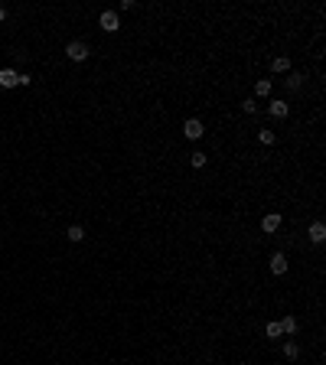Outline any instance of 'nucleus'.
<instances>
[{
	"mask_svg": "<svg viewBox=\"0 0 326 365\" xmlns=\"http://www.w3.org/2000/svg\"><path fill=\"white\" fill-rule=\"evenodd\" d=\"M241 111H245V114H254V111H258L254 98H245V101H241Z\"/></svg>",
	"mask_w": 326,
	"mask_h": 365,
	"instance_id": "f3484780",
	"label": "nucleus"
},
{
	"mask_svg": "<svg viewBox=\"0 0 326 365\" xmlns=\"http://www.w3.org/2000/svg\"><path fill=\"white\" fill-rule=\"evenodd\" d=\"M323 238H326V225H323V222H313V225H310V241L320 245Z\"/></svg>",
	"mask_w": 326,
	"mask_h": 365,
	"instance_id": "39448f33",
	"label": "nucleus"
},
{
	"mask_svg": "<svg viewBox=\"0 0 326 365\" xmlns=\"http://www.w3.org/2000/svg\"><path fill=\"white\" fill-rule=\"evenodd\" d=\"M183 134H186L189 140H199V137H202V121H199V118H189V121L183 124Z\"/></svg>",
	"mask_w": 326,
	"mask_h": 365,
	"instance_id": "7ed1b4c3",
	"label": "nucleus"
},
{
	"mask_svg": "<svg viewBox=\"0 0 326 365\" xmlns=\"http://www.w3.org/2000/svg\"><path fill=\"white\" fill-rule=\"evenodd\" d=\"M254 91H258L261 98H268V95H271V82H268V78H261L258 85H254Z\"/></svg>",
	"mask_w": 326,
	"mask_h": 365,
	"instance_id": "9b49d317",
	"label": "nucleus"
},
{
	"mask_svg": "<svg viewBox=\"0 0 326 365\" xmlns=\"http://www.w3.org/2000/svg\"><path fill=\"white\" fill-rule=\"evenodd\" d=\"M264 333H268V339H277V336H281V323H268Z\"/></svg>",
	"mask_w": 326,
	"mask_h": 365,
	"instance_id": "dca6fc26",
	"label": "nucleus"
},
{
	"mask_svg": "<svg viewBox=\"0 0 326 365\" xmlns=\"http://www.w3.org/2000/svg\"><path fill=\"white\" fill-rule=\"evenodd\" d=\"M0 85L3 88H17L20 85V72H17V69H3V72H0Z\"/></svg>",
	"mask_w": 326,
	"mask_h": 365,
	"instance_id": "20e7f679",
	"label": "nucleus"
},
{
	"mask_svg": "<svg viewBox=\"0 0 326 365\" xmlns=\"http://www.w3.org/2000/svg\"><path fill=\"white\" fill-rule=\"evenodd\" d=\"M258 140H261V144H268V147H271V144H274V140H277V137H274V130H261V134H258Z\"/></svg>",
	"mask_w": 326,
	"mask_h": 365,
	"instance_id": "a211bd4d",
	"label": "nucleus"
},
{
	"mask_svg": "<svg viewBox=\"0 0 326 365\" xmlns=\"http://www.w3.org/2000/svg\"><path fill=\"white\" fill-rule=\"evenodd\" d=\"M189 163H193L196 170H202V166H206V157H202V150H196L193 157H189Z\"/></svg>",
	"mask_w": 326,
	"mask_h": 365,
	"instance_id": "4468645a",
	"label": "nucleus"
},
{
	"mask_svg": "<svg viewBox=\"0 0 326 365\" xmlns=\"http://www.w3.org/2000/svg\"><path fill=\"white\" fill-rule=\"evenodd\" d=\"M271 69L277 72V75H284V72H290V59H287V55H277V59L271 62Z\"/></svg>",
	"mask_w": 326,
	"mask_h": 365,
	"instance_id": "6e6552de",
	"label": "nucleus"
},
{
	"mask_svg": "<svg viewBox=\"0 0 326 365\" xmlns=\"http://www.w3.org/2000/svg\"><path fill=\"white\" fill-rule=\"evenodd\" d=\"M300 85H304V75H290L287 78V88H290V91H300Z\"/></svg>",
	"mask_w": 326,
	"mask_h": 365,
	"instance_id": "2eb2a0df",
	"label": "nucleus"
},
{
	"mask_svg": "<svg viewBox=\"0 0 326 365\" xmlns=\"http://www.w3.org/2000/svg\"><path fill=\"white\" fill-rule=\"evenodd\" d=\"M98 26H101L105 33H118L121 30V17L114 10H105L101 17H98Z\"/></svg>",
	"mask_w": 326,
	"mask_h": 365,
	"instance_id": "f257e3e1",
	"label": "nucleus"
},
{
	"mask_svg": "<svg viewBox=\"0 0 326 365\" xmlns=\"http://www.w3.org/2000/svg\"><path fill=\"white\" fill-rule=\"evenodd\" d=\"M65 55H69L72 62H85V59H88V46L82 43V39H75V43L65 46Z\"/></svg>",
	"mask_w": 326,
	"mask_h": 365,
	"instance_id": "f03ea898",
	"label": "nucleus"
},
{
	"mask_svg": "<svg viewBox=\"0 0 326 365\" xmlns=\"http://www.w3.org/2000/svg\"><path fill=\"white\" fill-rule=\"evenodd\" d=\"M271 271H274V274H284V271H287V258H284L281 251L271 255Z\"/></svg>",
	"mask_w": 326,
	"mask_h": 365,
	"instance_id": "0eeeda50",
	"label": "nucleus"
},
{
	"mask_svg": "<svg viewBox=\"0 0 326 365\" xmlns=\"http://www.w3.org/2000/svg\"><path fill=\"white\" fill-rule=\"evenodd\" d=\"M281 333H287V336L297 333V320H293V316H284L281 320Z\"/></svg>",
	"mask_w": 326,
	"mask_h": 365,
	"instance_id": "9d476101",
	"label": "nucleus"
},
{
	"mask_svg": "<svg viewBox=\"0 0 326 365\" xmlns=\"http://www.w3.org/2000/svg\"><path fill=\"white\" fill-rule=\"evenodd\" d=\"M261 228H264V232H277V228H281V215H277V212H274V215H264Z\"/></svg>",
	"mask_w": 326,
	"mask_h": 365,
	"instance_id": "423d86ee",
	"label": "nucleus"
},
{
	"mask_svg": "<svg viewBox=\"0 0 326 365\" xmlns=\"http://www.w3.org/2000/svg\"><path fill=\"white\" fill-rule=\"evenodd\" d=\"M0 20H7V10H3V7H0Z\"/></svg>",
	"mask_w": 326,
	"mask_h": 365,
	"instance_id": "6ab92c4d",
	"label": "nucleus"
},
{
	"mask_svg": "<svg viewBox=\"0 0 326 365\" xmlns=\"http://www.w3.org/2000/svg\"><path fill=\"white\" fill-rule=\"evenodd\" d=\"M82 238H85V228H82V225L69 228V241H82Z\"/></svg>",
	"mask_w": 326,
	"mask_h": 365,
	"instance_id": "f8f14e48",
	"label": "nucleus"
},
{
	"mask_svg": "<svg viewBox=\"0 0 326 365\" xmlns=\"http://www.w3.org/2000/svg\"><path fill=\"white\" fill-rule=\"evenodd\" d=\"M268 111H271L274 118H287V111H290V108L284 105V101H271V108H268Z\"/></svg>",
	"mask_w": 326,
	"mask_h": 365,
	"instance_id": "1a4fd4ad",
	"label": "nucleus"
},
{
	"mask_svg": "<svg viewBox=\"0 0 326 365\" xmlns=\"http://www.w3.org/2000/svg\"><path fill=\"white\" fill-rule=\"evenodd\" d=\"M284 355H287V359L293 362V359L300 355V346H297V343H287V346H284Z\"/></svg>",
	"mask_w": 326,
	"mask_h": 365,
	"instance_id": "ddd939ff",
	"label": "nucleus"
}]
</instances>
